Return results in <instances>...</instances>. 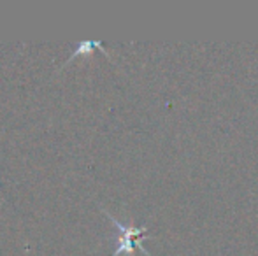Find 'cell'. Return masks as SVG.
<instances>
[{"mask_svg":"<svg viewBox=\"0 0 258 256\" xmlns=\"http://www.w3.org/2000/svg\"><path fill=\"white\" fill-rule=\"evenodd\" d=\"M105 214L109 216L114 226L119 230V237H118V247L114 251V256H132L134 254V249H139L141 253H144L146 256H151L150 253L146 251V247L143 246V237L146 235L148 230L146 228H137V226H130V225H125V223L118 221L114 216H111L107 211H104Z\"/></svg>","mask_w":258,"mask_h":256,"instance_id":"obj_1","label":"cell"},{"mask_svg":"<svg viewBox=\"0 0 258 256\" xmlns=\"http://www.w3.org/2000/svg\"><path fill=\"white\" fill-rule=\"evenodd\" d=\"M100 49V51H104L105 55L109 56V51L107 49L104 48V44L100 41H83V42H79L78 44V48L74 49V53H72L71 55V58L67 60V62H71V60H74L76 56H79V55H88L90 51H92V49Z\"/></svg>","mask_w":258,"mask_h":256,"instance_id":"obj_2","label":"cell"}]
</instances>
